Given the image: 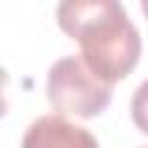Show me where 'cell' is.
Listing matches in <instances>:
<instances>
[{
	"label": "cell",
	"instance_id": "obj_2",
	"mask_svg": "<svg viewBox=\"0 0 148 148\" xmlns=\"http://www.w3.org/2000/svg\"><path fill=\"white\" fill-rule=\"evenodd\" d=\"M111 97L113 86L97 79L81 56H65L49 67L46 99L58 116L95 118L111 104Z\"/></svg>",
	"mask_w": 148,
	"mask_h": 148
},
{
	"label": "cell",
	"instance_id": "obj_3",
	"mask_svg": "<svg viewBox=\"0 0 148 148\" xmlns=\"http://www.w3.org/2000/svg\"><path fill=\"white\" fill-rule=\"evenodd\" d=\"M21 148H99V143L86 127L67 120L65 116L49 113L28 125Z\"/></svg>",
	"mask_w": 148,
	"mask_h": 148
},
{
	"label": "cell",
	"instance_id": "obj_5",
	"mask_svg": "<svg viewBox=\"0 0 148 148\" xmlns=\"http://www.w3.org/2000/svg\"><path fill=\"white\" fill-rule=\"evenodd\" d=\"M141 12H143L146 18H148V0H141Z\"/></svg>",
	"mask_w": 148,
	"mask_h": 148
},
{
	"label": "cell",
	"instance_id": "obj_1",
	"mask_svg": "<svg viewBox=\"0 0 148 148\" xmlns=\"http://www.w3.org/2000/svg\"><path fill=\"white\" fill-rule=\"evenodd\" d=\"M62 32L81 46L83 62L97 79L113 86L141 58V35L118 0H62L56 7Z\"/></svg>",
	"mask_w": 148,
	"mask_h": 148
},
{
	"label": "cell",
	"instance_id": "obj_4",
	"mask_svg": "<svg viewBox=\"0 0 148 148\" xmlns=\"http://www.w3.org/2000/svg\"><path fill=\"white\" fill-rule=\"evenodd\" d=\"M130 113H132V123L148 134V79L139 83V88L132 95V104H130Z\"/></svg>",
	"mask_w": 148,
	"mask_h": 148
}]
</instances>
